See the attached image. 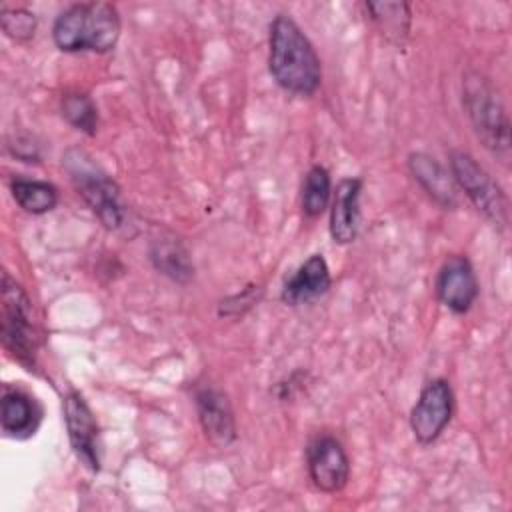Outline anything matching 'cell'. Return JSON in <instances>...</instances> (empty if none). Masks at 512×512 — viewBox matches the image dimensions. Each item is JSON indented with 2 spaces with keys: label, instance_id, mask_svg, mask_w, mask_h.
<instances>
[{
  "label": "cell",
  "instance_id": "6da1fadb",
  "mask_svg": "<svg viewBox=\"0 0 512 512\" xmlns=\"http://www.w3.org/2000/svg\"><path fill=\"white\" fill-rule=\"evenodd\" d=\"M268 70L274 82L290 94L312 96L320 88V58L308 36L288 14H276L270 22Z\"/></svg>",
  "mask_w": 512,
  "mask_h": 512
},
{
  "label": "cell",
  "instance_id": "7a4b0ae2",
  "mask_svg": "<svg viewBox=\"0 0 512 512\" xmlns=\"http://www.w3.org/2000/svg\"><path fill=\"white\" fill-rule=\"evenodd\" d=\"M120 14L110 2H76L64 8L52 26V40L62 52L114 50L120 38Z\"/></svg>",
  "mask_w": 512,
  "mask_h": 512
},
{
  "label": "cell",
  "instance_id": "3957f363",
  "mask_svg": "<svg viewBox=\"0 0 512 512\" xmlns=\"http://www.w3.org/2000/svg\"><path fill=\"white\" fill-rule=\"evenodd\" d=\"M62 164L86 206L108 228L118 230L126 220V204L116 180L80 148H70Z\"/></svg>",
  "mask_w": 512,
  "mask_h": 512
},
{
  "label": "cell",
  "instance_id": "277c9868",
  "mask_svg": "<svg viewBox=\"0 0 512 512\" xmlns=\"http://www.w3.org/2000/svg\"><path fill=\"white\" fill-rule=\"evenodd\" d=\"M462 102L476 138L502 164L510 160V120L498 94L476 72L464 76Z\"/></svg>",
  "mask_w": 512,
  "mask_h": 512
},
{
  "label": "cell",
  "instance_id": "5b68a950",
  "mask_svg": "<svg viewBox=\"0 0 512 512\" xmlns=\"http://www.w3.org/2000/svg\"><path fill=\"white\" fill-rule=\"evenodd\" d=\"M0 336L10 356L26 370H34L38 352V332L32 316V302L6 270L0 284Z\"/></svg>",
  "mask_w": 512,
  "mask_h": 512
},
{
  "label": "cell",
  "instance_id": "8992f818",
  "mask_svg": "<svg viewBox=\"0 0 512 512\" xmlns=\"http://www.w3.org/2000/svg\"><path fill=\"white\" fill-rule=\"evenodd\" d=\"M448 162L456 188L468 196L484 218H488L494 226L504 228L508 224V200L496 180L468 152L452 150Z\"/></svg>",
  "mask_w": 512,
  "mask_h": 512
},
{
  "label": "cell",
  "instance_id": "52a82bcc",
  "mask_svg": "<svg viewBox=\"0 0 512 512\" xmlns=\"http://www.w3.org/2000/svg\"><path fill=\"white\" fill-rule=\"evenodd\" d=\"M454 414V392L448 380L432 378L420 390V396L410 412V428L420 444H432Z\"/></svg>",
  "mask_w": 512,
  "mask_h": 512
},
{
  "label": "cell",
  "instance_id": "ba28073f",
  "mask_svg": "<svg viewBox=\"0 0 512 512\" xmlns=\"http://www.w3.org/2000/svg\"><path fill=\"white\" fill-rule=\"evenodd\" d=\"M308 478L320 492L336 494L346 488L350 460L340 440L330 434L314 436L306 446Z\"/></svg>",
  "mask_w": 512,
  "mask_h": 512
},
{
  "label": "cell",
  "instance_id": "9c48e42d",
  "mask_svg": "<svg viewBox=\"0 0 512 512\" xmlns=\"http://www.w3.org/2000/svg\"><path fill=\"white\" fill-rule=\"evenodd\" d=\"M64 422L68 430L70 446L76 458L90 470H100V442H98V422L86 404L84 396L76 390H68L62 402Z\"/></svg>",
  "mask_w": 512,
  "mask_h": 512
},
{
  "label": "cell",
  "instance_id": "30bf717a",
  "mask_svg": "<svg viewBox=\"0 0 512 512\" xmlns=\"http://www.w3.org/2000/svg\"><path fill=\"white\" fill-rule=\"evenodd\" d=\"M436 296L454 314H466L478 298V278L466 256L444 260L436 276Z\"/></svg>",
  "mask_w": 512,
  "mask_h": 512
},
{
  "label": "cell",
  "instance_id": "8fae6325",
  "mask_svg": "<svg viewBox=\"0 0 512 512\" xmlns=\"http://www.w3.org/2000/svg\"><path fill=\"white\" fill-rule=\"evenodd\" d=\"M194 404L206 438L218 448L230 446L236 440V420L228 396L218 388L204 386L196 390Z\"/></svg>",
  "mask_w": 512,
  "mask_h": 512
},
{
  "label": "cell",
  "instance_id": "7c38bea8",
  "mask_svg": "<svg viewBox=\"0 0 512 512\" xmlns=\"http://www.w3.org/2000/svg\"><path fill=\"white\" fill-rule=\"evenodd\" d=\"M360 194L362 178L350 176L336 184L330 204V236L338 244H350L360 228Z\"/></svg>",
  "mask_w": 512,
  "mask_h": 512
},
{
  "label": "cell",
  "instance_id": "4fadbf2b",
  "mask_svg": "<svg viewBox=\"0 0 512 512\" xmlns=\"http://www.w3.org/2000/svg\"><path fill=\"white\" fill-rule=\"evenodd\" d=\"M330 284H332V278H330V270L324 256L312 254L284 282L280 298L288 306H302L324 296Z\"/></svg>",
  "mask_w": 512,
  "mask_h": 512
},
{
  "label": "cell",
  "instance_id": "5bb4252c",
  "mask_svg": "<svg viewBox=\"0 0 512 512\" xmlns=\"http://www.w3.org/2000/svg\"><path fill=\"white\" fill-rule=\"evenodd\" d=\"M42 408L24 390L4 386L0 402V424L8 438L24 440L38 430Z\"/></svg>",
  "mask_w": 512,
  "mask_h": 512
},
{
  "label": "cell",
  "instance_id": "9a60e30c",
  "mask_svg": "<svg viewBox=\"0 0 512 512\" xmlns=\"http://www.w3.org/2000/svg\"><path fill=\"white\" fill-rule=\"evenodd\" d=\"M408 170L412 178L424 188V192L442 208L452 210L458 206V192L452 174L432 156L424 152H412L408 156Z\"/></svg>",
  "mask_w": 512,
  "mask_h": 512
},
{
  "label": "cell",
  "instance_id": "2e32d148",
  "mask_svg": "<svg viewBox=\"0 0 512 512\" xmlns=\"http://www.w3.org/2000/svg\"><path fill=\"white\" fill-rule=\"evenodd\" d=\"M150 262L152 266L174 282H188L194 274V266L190 262L188 250L174 236H162L152 240L150 244Z\"/></svg>",
  "mask_w": 512,
  "mask_h": 512
},
{
  "label": "cell",
  "instance_id": "e0dca14e",
  "mask_svg": "<svg viewBox=\"0 0 512 512\" xmlns=\"http://www.w3.org/2000/svg\"><path fill=\"white\" fill-rule=\"evenodd\" d=\"M366 12L380 34L394 46H404L410 32V6L406 2H366Z\"/></svg>",
  "mask_w": 512,
  "mask_h": 512
},
{
  "label": "cell",
  "instance_id": "ac0fdd59",
  "mask_svg": "<svg viewBox=\"0 0 512 512\" xmlns=\"http://www.w3.org/2000/svg\"><path fill=\"white\" fill-rule=\"evenodd\" d=\"M10 192L16 204L28 214H46L58 204V188L46 180L12 178Z\"/></svg>",
  "mask_w": 512,
  "mask_h": 512
},
{
  "label": "cell",
  "instance_id": "d6986e66",
  "mask_svg": "<svg viewBox=\"0 0 512 512\" xmlns=\"http://www.w3.org/2000/svg\"><path fill=\"white\" fill-rule=\"evenodd\" d=\"M330 196H332V180H330V174L324 166L320 164H314L306 176H304V182H302V212L306 218H318L328 202H330Z\"/></svg>",
  "mask_w": 512,
  "mask_h": 512
},
{
  "label": "cell",
  "instance_id": "ffe728a7",
  "mask_svg": "<svg viewBox=\"0 0 512 512\" xmlns=\"http://www.w3.org/2000/svg\"><path fill=\"white\" fill-rule=\"evenodd\" d=\"M62 116L80 132L94 136L98 130V110L84 92H68L62 96Z\"/></svg>",
  "mask_w": 512,
  "mask_h": 512
},
{
  "label": "cell",
  "instance_id": "44dd1931",
  "mask_svg": "<svg viewBox=\"0 0 512 512\" xmlns=\"http://www.w3.org/2000/svg\"><path fill=\"white\" fill-rule=\"evenodd\" d=\"M0 26L8 38L16 42H26L34 36L38 20L26 8H2Z\"/></svg>",
  "mask_w": 512,
  "mask_h": 512
}]
</instances>
